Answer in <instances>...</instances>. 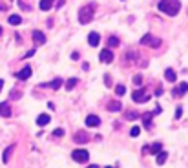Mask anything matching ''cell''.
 <instances>
[{"instance_id":"cell-1","label":"cell","mask_w":188,"mask_h":168,"mask_svg":"<svg viewBox=\"0 0 188 168\" xmlns=\"http://www.w3.org/2000/svg\"><path fill=\"white\" fill-rule=\"evenodd\" d=\"M157 7H159V11H163L168 17H175L181 9V2L179 0H161L157 4Z\"/></svg>"},{"instance_id":"cell-2","label":"cell","mask_w":188,"mask_h":168,"mask_svg":"<svg viewBox=\"0 0 188 168\" xmlns=\"http://www.w3.org/2000/svg\"><path fill=\"white\" fill-rule=\"evenodd\" d=\"M93 17H95V4L93 2L81 7V11H79V22L81 24H90L93 20Z\"/></svg>"},{"instance_id":"cell-3","label":"cell","mask_w":188,"mask_h":168,"mask_svg":"<svg viewBox=\"0 0 188 168\" xmlns=\"http://www.w3.org/2000/svg\"><path fill=\"white\" fill-rule=\"evenodd\" d=\"M71 159L75 161V163H88V159H90V153H88V150H84V148H77V150H73L71 152Z\"/></svg>"},{"instance_id":"cell-4","label":"cell","mask_w":188,"mask_h":168,"mask_svg":"<svg viewBox=\"0 0 188 168\" xmlns=\"http://www.w3.org/2000/svg\"><path fill=\"white\" fill-rule=\"evenodd\" d=\"M132 99H133L135 103H148V101H150V95L144 93V90H135V91L132 93Z\"/></svg>"},{"instance_id":"cell-5","label":"cell","mask_w":188,"mask_h":168,"mask_svg":"<svg viewBox=\"0 0 188 168\" xmlns=\"http://www.w3.org/2000/svg\"><path fill=\"white\" fill-rule=\"evenodd\" d=\"M15 77H17L19 81H27V79L31 77V66H24L20 71L15 73Z\"/></svg>"},{"instance_id":"cell-6","label":"cell","mask_w":188,"mask_h":168,"mask_svg":"<svg viewBox=\"0 0 188 168\" xmlns=\"http://www.w3.org/2000/svg\"><path fill=\"white\" fill-rule=\"evenodd\" d=\"M99 59H101V62L110 64L111 61H113V51H111V49H102L101 55H99Z\"/></svg>"},{"instance_id":"cell-7","label":"cell","mask_w":188,"mask_h":168,"mask_svg":"<svg viewBox=\"0 0 188 168\" xmlns=\"http://www.w3.org/2000/svg\"><path fill=\"white\" fill-rule=\"evenodd\" d=\"M88 44H90V46H93V48H95V46H99V44H101V35H99L97 31H91V33L88 35Z\"/></svg>"},{"instance_id":"cell-8","label":"cell","mask_w":188,"mask_h":168,"mask_svg":"<svg viewBox=\"0 0 188 168\" xmlns=\"http://www.w3.org/2000/svg\"><path fill=\"white\" fill-rule=\"evenodd\" d=\"M101 124V119L97 117V115H88L86 117V126L88 128H95V126Z\"/></svg>"},{"instance_id":"cell-9","label":"cell","mask_w":188,"mask_h":168,"mask_svg":"<svg viewBox=\"0 0 188 168\" xmlns=\"http://www.w3.org/2000/svg\"><path fill=\"white\" fill-rule=\"evenodd\" d=\"M33 42L39 44V46L46 44V35H44L42 31H33Z\"/></svg>"},{"instance_id":"cell-10","label":"cell","mask_w":188,"mask_h":168,"mask_svg":"<svg viewBox=\"0 0 188 168\" xmlns=\"http://www.w3.org/2000/svg\"><path fill=\"white\" fill-rule=\"evenodd\" d=\"M62 86V79H55L51 82H46V84H40V88H51V90H59Z\"/></svg>"},{"instance_id":"cell-11","label":"cell","mask_w":188,"mask_h":168,"mask_svg":"<svg viewBox=\"0 0 188 168\" xmlns=\"http://www.w3.org/2000/svg\"><path fill=\"white\" fill-rule=\"evenodd\" d=\"M186 91H188V84L186 82H181L175 90H173V95H175V97H181V95H185Z\"/></svg>"},{"instance_id":"cell-12","label":"cell","mask_w":188,"mask_h":168,"mask_svg":"<svg viewBox=\"0 0 188 168\" xmlns=\"http://www.w3.org/2000/svg\"><path fill=\"white\" fill-rule=\"evenodd\" d=\"M0 115L2 117H9L11 115V106H9V103H0Z\"/></svg>"},{"instance_id":"cell-13","label":"cell","mask_w":188,"mask_h":168,"mask_svg":"<svg viewBox=\"0 0 188 168\" xmlns=\"http://www.w3.org/2000/svg\"><path fill=\"white\" fill-rule=\"evenodd\" d=\"M90 141V135L86 133V132H79V133H75V143H88Z\"/></svg>"},{"instance_id":"cell-14","label":"cell","mask_w":188,"mask_h":168,"mask_svg":"<svg viewBox=\"0 0 188 168\" xmlns=\"http://www.w3.org/2000/svg\"><path fill=\"white\" fill-rule=\"evenodd\" d=\"M49 121H51V117H49L48 113H40V115L37 117V124H39V126H46Z\"/></svg>"},{"instance_id":"cell-15","label":"cell","mask_w":188,"mask_h":168,"mask_svg":"<svg viewBox=\"0 0 188 168\" xmlns=\"http://www.w3.org/2000/svg\"><path fill=\"white\" fill-rule=\"evenodd\" d=\"M168 159V152H165V150H161L159 153H157V157H155V161H157V165H165Z\"/></svg>"},{"instance_id":"cell-16","label":"cell","mask_w":188,"mask_h":168,"mask_svg":"<svg viewBox=\"0 0 188 168\" xmlns=\"http://www.w3.org/2000/svg\"><path fill=\"white\" fill-rule=\"evenodd\" d=\"M161 150H163V145H161V143H153L152 146H146V152H152L153 155H155V153H159Z\"/></svg>"},{"instance_id":"cell-17","label":"cell","mask_w":188,"mask_h":168,"mask_svg":"<svg viewBox=\"0 0 188 168\" xmlns=\"http://www.w3.org/2000/svg\"><path fill=\"white\" fill-rule=\"evenodd\" d=\"M165 79H166L168 82H175L177 75H175V71H173V69H170V68H168L166 71H165Z\"/></svg>"},{"instance_id":"cell-18","label":"cell","mask_w":188,"mask_h":168,"mask_svg":"<svg viewBox=\"0 0 188 168\" xmlns=\"http://www.w3.org/2000/svg\"><path fill=\"white\" fill-rule=\"evenodd\" d=\"M106 108H108L110 111H121V108H123V104H121L119 101H111V103H110V104L106 106Z\"/></svg>"},{"instance_id":"cell-19","label":"cell","mask_w":188,"mask_h":168,"mask_svg":"<svg viewBox=\"0 0 188 168\" xmlns=\"http://www.w3.org/2000/svg\"><path fill=\"white\" fill-rule=\"evenodd\" d=\"M13 148H15L13 145L6 148V152H4V155H2V161H4V165H7V163H9V157H11V152H13Z\"/></svg>"},{"instance_id":"cell-20","label":"cell","mask_w":188,"mask_h":168,"mask_svg":"<svg viewBox=\"0 0 188 168\" xmlns=\"http://www.w3.org/2000/svg\"><path fill=\"white\" fill-rule=\"evenodd\" d=\"M53 2H55V0H40V9L42 11L51 9V7H53Z\"/></svg>"},{"instance_id":"cell-21","label":"cell","mask_w":188,"mask_h":168,"mask_svg":"<svg viewBox=\"0 0 188 168\" xmlns=\"http://www.w3.org/2000/svg\"><path fill=\"white\" fill-rule=\"evenodd\" d=\"M152 117H153V113H152V111H148V113H143V121H144V128H150V126H152Z\"/></svg>"},{"instance_id":"cell-22","label":"cell","mask_w":188,"mask_h":168,"mask_svg":"<svg viewBox=\"0 0 188 168\" xmlns=\"http://www.w3.org/2000/svg\"><path fill=\"white\" fill-rule=\"evenodd\" d=\"M9 24H11V26H19V24H22V17L20 15H9Z\"/></svg>"},{"instance_id":"cell-23","label":"cell","mask_w":188,"mask_h":168,"mask_svg":"<svg viewBox=\"0 0 188 168\" xmlns=\"http://www.w3.org/2000/svg\"><path fill=\"white\" fill-rule=\"evenodd\" d=\"M77 82H79V79H75V77H73V79H69V81H66V90H68V91H69V90H73V88L77 86Z\"/></svg>"},{"instance_id":"cell-24","label":"cell","mask_w":188,"mask_h":168,"mask_svg":"<svg viewBox=\"0 0 188 168\" xmlns=\"http://www.w3.org/2000/svg\"><path fill=\"white\" fill-rule=\"evenodd\" d=\"M108 46L110 48H117L119 46V39L117 37H108Z\"/></svg>"},{"instance_id":"cell-25","label":"cell","mask_w":188,"mask_h":168,"mask_svg":"<svg viewBox=\"0 0 188 168\" xmlns=\"http://www.w3.org/2000/svg\"><path fill=\"white\" fill-rule=\"evenodd\" d=\"M152 39H153V37H152L150 33H146V35H144V37L141 39V44H143V46H150V42H152Z\"/></svg>"},{"instance_id":"cell-26","label":"cell","mask_w":188,"mask_h":168,"mask_svg":"<svg viewBox=\"0 0 188 168\" xmlns=\"http://www.w3.org/2000/svg\"><path fill=\"white\" fill-rule=\"evenodd\" d=\"M115 93H117L119 97H123V95L126 93V86H123V84H119V86L115 88Z\"/></svg>"},{"instance_id":"cell-27","label":"cell","mask_w":188,"mask_h":168,"mask_svg":"<svg viewBox=\"0 0 188 168\" xmlns=\"http://www.w3.org/2000/svg\"><path fill=\"white\" fill-rule=\"evenodd\" d=\"M139 133H141V128H139V126H133V128L130 130V135H132V137H137Z\"/></svg>"},{"instance_id":"cell-28","label":"cell","mask_w":188,"mask_h":168,"mask_svg":"<svg viewBox=\"0 0 188 168\" xmlns=\"http://www.w3.org/2000/svg\"><path fill=\"white\" fill-rule=\"evenodd\" d=\"M139 117V113H135V111H128L126 113V119H130V121H133V119H137Z\"/></svg>"},{"instance_id":"cell-29","label":"cell","mask_w":188,"mask_h":168,"mask_svg":"<svg viewBox=\"0 0 188 168\" xmlns=\"http://www.w3.org/2000/svg\"><path fill=\"white\" fill-rule=\"evenodd\" d=\"M133 84H135V86H141V84H143V77H141V75H135V77H133Z\"/></svg>"},{"instance_id":"cell-30","label":"cell","mask_w":188,"mask_h":168,"mask_svg":"<svg viewBox=\"0 0 188 168\" xmlns=\"http://www.w3.org/2000/svg\"><path fill=\"white\" fill-rule=\"evenodd\" d=\"M62 135H64V130H62V128H57V130L53 132V137H62Z\"/></svg>"},{"instance_id":"cell-31","label":"cell","mask_w":188,"mask_h":168,"mask_svg":"<svg viewBox=\"0 0 188 168\" xmlns=\"http://www.w3.org/2000/svg\"><path fill=\"white\" fill-rule=\"evenodd\" d=\"M150 46H152V48H159V46H161V40H159V39H152Z\"/></svg>"},{"instance_id":"cell-32","label":"cell","mask_w":188,"mask_h":168,"mask_svg":"<svg viewBox=\"0 0 188 168\" xmlns=\"http://www.w3.org/2000/svg\"><path fill=\"white\" fill-rule=\"evenodd\" d=\"M181 115H183V108L177 106V110H175V119H181Z\"/></svg>"},{"instance_id":"cell-33","label":"cell","mask_w":188,"mask_h":168,"mask_svg":"<svg viewBox=\"0 0 188 168\" xmlns=\"http://www.w3.org/2000/svg\"><path fill=\"white\" fill-rule=\"evenodd\" d=\"M33 55H35V49H29V51L24 55V59H29V57H33Z\"/></svg>"},{"instance_id":"cell-34","label":"cell","mask_w":188,"mask_h":168,"mask_svg":"<svg viewBox=\"0 0 188 168\" xmlns=\"http://www.w3.org/2000/svg\"><path fill=\"white\" fill-rule=\"evenodd\" d=\"M104 82H106V86H108V88H111V84H110V75H108V73L104 75Z\"/></svg>"},{"instance_id":"cell-35","label":"cell","mask_w":188,"mask_h":168,"mask_svg":"<svg viewBox=\"0 0 188 168\" xmlns=\"http://www.w3.org/2000/svg\"><path fill=\"white\" fill-rule=\"evenodd\" d=\"M19 97H20V93H19V91H13V93H11V99H19Z\"/></svg>"},{"instance_id":"cell-36","label":"cell","mask_w":188,"mask_h":168,"mask_svg":"<svg viewBox=\"0 0 188 168\" xmlns=\"http://www.w3.org/2000/svg\"><path fill=\"white\" fill-rule=\"evenodd\" d=\"M71 59H73V61H77V59H79V53H77V51H73V53H71Z\"/></svg>"},{"instance_id":"cell-37","label":"cell","mask_w":188,"mask_h":168,"mask_svg":"<svg viewBox=\"0 0 188 168\" xmlns=\"http://www.w3.org/2000/svg\"><path fill=\"white\" fill-rule=\"evenodd\" d=\"M88 168H99V165H91V166H88Z\"/></svg>"},{"instance_id":"cell-38","label":"cell","mask_w":188,"mask_h":168,"mask_svg":"<svg viewBox=\"0 0 188 168\" xmlns=\"http://www.w3.org/2000/svg\"><path fill=\"white\" fill-rule=\"evenodd\" d=\"M2 86H4V81H2V79H0V90H2Z\"/></svg>"},{"instance_id":"cell-39","label":"cell","mask_w":188,"mask_h":168,"mask_svg":"<svg viewBox=\"0 0 188 168\" xmlns=\"http://www.w3.org/2000/svg\"><path fill=\"white\" fill-rule=\"evenodd\" d=\"M0 35H2V27H0Z\"/></svg>"}]
</instances>
